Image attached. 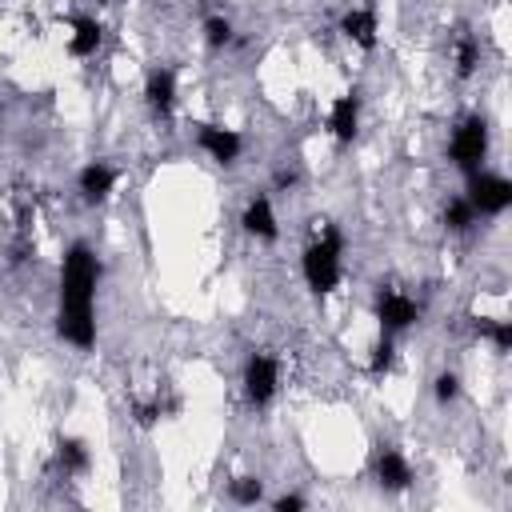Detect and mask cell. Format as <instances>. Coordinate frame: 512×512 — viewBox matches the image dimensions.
Listing matches in <instances>:
<instances>
[{
    "label": "cell",
    "mask_w": 512,
    "mask_h": 512,
    "mask_svg": "<svg viewBox=\"0 0 512 512\" xmlns=\"http://www.w3.org/2000/svg\"><path fill=\"white\" fill-rule=\"evenodd\" d=\"M96 280L100 264L88 244H72L60 272V316L56 328L68 344L92 348L96 344Z\"/></svg>",
    "instance_id": "cell-1"
},
{
    "label": "cell",
    "mask_w": 512,
    "mask_h": 512,
    "mask_svg": "<svg viewBox=\"0 0 512 512\" xmlns=\"http://www.w3.org/2000/svg\"><path fill=\"white\" fill-rule=\"evenodd\" d=\"M340 252H344V236L332 224L320 232V240L304 248V280L316 296H328L340 284Z\"/></svg>",
    "instance_id": "cell-2"
},
{
    "label": "cell",
    "mask_w": 512,
    "mask_h": 512,
    "mask_svg": "<svg viewBox=\"0 0 512 512\" xmlns=\"http://www.w3.org/2000/svg\"><path fill=\"white\" fill-rule=\"evenodd\" d=\"M484 152H488V124L480 116H468L452 136V160L460 172H480Z\"/></svg>",
    "instance_id": "cell-3"
},
{
    "label": "cell",
    "mask_w": 512,
    "mask_h": 512,
    "mask_svg": "<svg viewBox=\"0 0 512 512\" xmlns=\"http://www.w3.org/2000/svg\"><path fill=\"white\" fill-rule=\"evenodd\" d=\"M476 212L496 216L512 204V184L504 176H488V172H468V196H464Z\"/></svg>",
    "instance_id": "cell-4"
},
{
    "label": "cell",
    "mask_w": 512,
    "mask_h": 512,
    "mask_svg": "<svg viewBox=\"0 0 512 512\" xmlns=\"http://www.w3.org/2000/svg\"><path fill=\"white\" fill-rule=\"evenodd\" d=\"M276 384H280V364L268 352H256L244 368V396L252 404H268L276 396Z\"/></svg>",
    "instance_id": "cell-5"
},
{
    "label": "cell",
    "mask_w": 512,
    "mask_h": 512,
    "mask_svg": "<svg viewBox=\"0 0 512 512\" xmlns=\"http://www.w3.org/2000/svg\"><path fill=\"white\" fill-rule=\"evenodd\" d=\"M376 316H380V328H384V332H400V328H408L420 312H416V300H408V296L396 292V288H384V292L376 296Z\"/></svg>",
    "instance_id": "cell-6"
},
{
    "label": "cell",
    "mask_w": 512,
    "mask_h": 512,
    "mask_svg": "<svg viewBox=\"0 0 512 512\" xmlns=\"http://www.w3.org/2000/svg\"><path fill=\"white\" fill-rule=\"evenodd\" d=\"M328 128H332V136H336L340 144H352V136H356V128H360V96H356V92L336 96L332 116H328Z\"/></svg>",
    "instance_id": "cell-7"
},
{
    "label": "cell",
    "mask_w": 512,
    "mask_h": 512,
    "mask_svg": "<svg viewBox=\"0 0 512 512\" xmlns=\"http://www.w3.org/2000/svg\"><path fill=\"white\" fill-rule=\"evenodd\" d=\"M200 148L212 156V160H220V164H232L236 156H240V136L232 132V128H220V124H200Z\"/></svg>",
    "instance_id": "cell-8"
},
{
    "label": "cell",
    "mask_w": 512,
    "mask_h": 512,
    "mask_svg": "<svg viewBox=\"0 0 512 512\" xmlns=\"http://www.w3.org/2000/svg\"><path fill=\"white\" fill-rule=\"evenodd\" d=\"M376 480H380V488H388V492H404V488L412 484V468H408V460H404L396 448H384V452L376 456Z\"/></svg>",
    "instance_id": "cell-9"
},
{
    "label": "cell",
    "mask_w": 512,
    "mask_h": 512,
    "mask_svg": "<svg viewBox=\"0 0 512 512\" xmlns=\"http://www.w3.org/2000/svg\"><path fill=\"white\" fill-rule=\"evenodd\" d=\"M340 28H344V36H348V40H356L364 52H372V48H376V8H372V4L344 12Z\"/></svg>",
    "instance_id": "cell-10"
},
{
    "label": "cell",
    "mask_w": 512,
    "mask_h": 512,
    "mask_svg": "<svg viewBox=\"0 0 512 512\" xmlns=\"http://www.w3.org/2000/svg\"><path fill=\"white\" fill-rule=\"evenodd\" d=\"M144 96H148V108H152L156 116H172V108H176V76H172L168 68H156V72L148 76Z\"/></svg>",
    "instance_id": "cell-11"
},
{
    "label": "cell",
    "mask_w": 512,
    "mask_h": 512,
    "mask_svg": "<svg viewBox=\"0 0 512 512\" xmlns=\"http://www.w3.org/2000/svg\"><path fill=\"white\" fill-rule=\"evenodd\" d=\"M244 232H252L256 240H276V216H272V200L268 196H256V200H248V208H244Z\"/></svg>",
    "instance_id": "cell-12"
},
{
    "label": "cell",
    "mask_w": 512,
    "mask_h": 512,
    "mask_svg": "<svg viewBox=\"0 0 512 512\" xmlns=\"http://www.w3.org/2000/svg\"><path fill=\"white\" fill-rule=\"evenodd\" d=\"M112 184H116V172H112L108 164H100V160L80 172V192H84L88 204H100V200L112 192Z\"/></svg>",
    "instance_id": "cell-13"
},
{
    "label": "cell",
    "mask_w": 512,
    "mask_h": 512,
    "mask_svg": "<svg viewBox=\"0 0 512 512\" xmlns=\"http://www.w3.org/2000/svg\"><path fill=\"white\" fill-rule=\"evenodd\" d=\"M100 40H104V28H100L92 16H80V20H72V40H68L72 56H92V52L100 48Z\"/></svg>",
    "instance_id": "cell-14"
},
{
    "label": "cell",
    "mask_w": 512,
    "mask_h": 512,
    "mask_svg": "<svg viewBox=\"0 0 512 512\" xmlns=\"http://www.w3.org/2000/svg\"><path fill=\"white\" fill-rule=\"evenodd\" d=\"M480 336H488L496 344V352H508L512 348V324L508 320H472Z\"/></svg>",
    "instance_id": "cell-15"
},
{
    "label": "cell",
    "mask_w": 512,
    "mask_h": 512,
    "mask_svg": "<svg viewBox=\"0 0 512 512\" xmlns=\"http://www.w3.org/2000/svg\"><path fill=\"white\" fill-rule=\"evenodd\" d=\"M472 220H476V208L460 196V200H452L448 208H444V224L452 228V232H468L472 228Z\"/></svg>",
    "instance_id": "cell-16"
},
{
    "label": "cell",
    "mask_w": 512,
    "mask_h": 512,
    "mask_svg": "<svg viewBox=\"0 0 512 512\" xmlns=\"http://www.w3.org/2000/svg\"><path fill=\"white\" fill-rule=\"evenodd\" d=\"M60 464H64V472H84L88 468V448H84V440H60Z\"/></svg>",
    "instance_id": "cell-17"
},
{
    "label": "cell",
    "mask_w": 512,
    "mask_h": 512,
    "mask_svg": "<svg viewBox=\"0 0 512 512\" xmlns=\"http://www.w3.org/2000/svg\"><path fill=\"white\" fill-rule=\"evenodd\" d=\"M476 64H480V44L472 36H460V44H456V72L468 80L476 72Z\"/></svg>",
    "instance_id": "cell-18"
},
{
    "label": "cell",
    "mask_w": 512,
    "mask_h": 512,
    "mask_svg": "<svg viewBox=\"0 0 512 512\" xmlns=\"http://www.w3.org/2000/svg\"><path fill=\"white\" fill-rule=\"evenodd\" d=\"M204 40H208V48H224L232 40V24L224 16H208L204 20Z\"/></svg>",
    "instance_id": "cell-19"
},
{
    "label": "cell",
    "mask_w": 512,
    "mask_h": 512,
    "mask_svg": "<svg viewBox=\"0 0 512 512\" xmlns=\"http://www.w3.org/2000/svg\"><path fill=\"white\" fill-rule=\"evenodd\" d=\"M264 496V484L256 480V476H240V480H232V500L236 504H256Z\"/></svg>",
    "instance_id": "cell-20"
},
{
    "label": "cell",
    "mask_w": 512,
    "mask_h": 512,
    "mask_svg": "<svg viewBox=\"0 0 512 512\" xmlns=\"http://www.w3.org/2000/svg\"><path fill=\"white\" fill-rule=\"evenodd\" d=\"M388 368H392V340L384 336V340H380V344L372 348V360H368V372H372V376H384Z\"/></svg>",
    "instance_id": "cell-21"
},
{
    "label": "cell",
    "mask_w": 512,
    "mask_h": 512,
    "mask_svg": "<svg viewBox=\"0 0 512 512\" xmlns=\"http://www.w3.org/2000/svg\"><path fill=\"white\" fill-rule=\"evenodd\" d=\"M460 396V380H456V372H444V376H436V400H456Z\"/></svg>",
    "instance_id": "cell-22"
},
{
    "label": "cell",
    "mask_w": 512,
    "mask_h": 512,
    "mask_svg": "<svg viewBox=\"0 0 512 512\" xmlns=\"http://www.w3.org/2000/svg\"><path fill=\"white\" fill-rule=\"evenodd\" d=\"M272 508H276V512H300V508H304V500H300V496H280Z\"/></svg>",
    "instance_id": "cell-23"
}]
</instances>
